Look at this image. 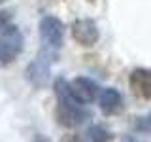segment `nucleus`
<instances>
[{
	"mask_svg": "<svg viewBox=\"0 0 151 142\" xmlns=\"http://www.w3.org/2000/svg\"><path fill=\"white\" fill-rule=\"evenodd\" d=\"M55 95H57V120L64 127H78L89 120V110L83 108V102L76 99L70 89V83L64 78L55 80Z\"/></svg>",
	"mask_w": 151,
	"mask_h": 142,
	"instance_id": "1",
	"label": "nucleus"
},
{
	"mask_svg": "<svg viewBox=\"0 0 151 142\" xmlns=\"http://www.w3.org/2000/svg\"><path fill=\"white\" fill-rule=\"evenodd\" d=\"M23 51V34L17 27L6 25L0 28V63L9 64Z\"/></svg>",
	"mask_w": 151,
	"mask_h": 142,
	"instance_id": "2",
	"label": "nucleus"
},
{
	"mask_svg": "<svg viewBox=\"0 0 151 142\" xmlns=\"http://www.w3.org/2000/svg\"><path fill=\"white\" fill-rule=\"evenodd\" d=\"M63 34H64V27L60 23V19L47 15L40 21V40L44 49L57 55L59 47L63 46Z\"/></svg>",
	"mask_w": 151,
	"mask_h": 142,
	"instance_id": "3",
	"label": "nucleus"
},
{
	"mask_svg": "<svg viewBox=\"0 0 151 142\" xmlns=\"http://www.w3.org/2000/svg\"><path fill=\"white\" fill-rule=\"evenodd\" d=\"M53 57H57V55L42 47L40 55H38L36 59L28 64L27 76H28V80H30L32 85H36V87H45V85H47V82H49L51 59H53Z\"/></svg>",
	"mask_w": 151,
	"mask_h": 142,
	"instance_id": "4",
	"label": "nucleus"
},
{
	"mask_svg": "<svg viewBox=\"0 0 151 142\" xmlns=\"http://www.w3.org/2000/svg\"><path fill=\"white\" fill-rule=\"evenodd\" d=\"M72 36L79 46L91 47L98 42L100 32H98V27L93 19H76L72 25Z\"/></svg>",
	"mask_w": 151,
	"mask_h": 142,
	"instance_id": "5",
	"label": "nucleus"
},
{
	"mask_svg": "<svg viewBox=\"0 0 151 142\" xmlns=\"http://www.w3.org/2000/svg\"><path fill=\"white\" fill-rule=\"evenodd\" d=\"M70 89L76 95L78 101H81L83 104L93 102L94 99L98 97V85L93 82V80L85 78V76H79V78H74L70 82Z\"/></svg>",
	"mask_w": 151,
	"mask_h": 142,
	"instance_id": "6",
	"label": "nucleus"
},
{
	"mask_svg": "<svg viewBox=\"0 0 151 142\" xmlns=\"http://www.w3.org/2000/svg\"><path fill=\"white\" fill-rule=\"evenodd\" d=\"M130 89L138 99H151V72L145 68H136L130 74Z\"/></svg>",
	"mask_w": 151,
	"mask_h": 142,
	"instance_id": "7",
	"label": "nucleus"
},
{
	"mask_svg": "<svg viewBox=\"0 0 151 142\" xmlns=\"http://www.w3.org/2000/svg\"><path fill=\"white\" fill-rule=\"evenodd\" d=\"M98 102H100V110L106 114V116H115V114H119L123 110V97H121V93L113 87L104 89L100 93Z\"/></svg>",
	"mask_w": 151,
	"mask_h": 142,
	"instance_id": "8",
	"label": "nucleus"
},
{
	"mask_svg": "<svg viewBox=\"0 0 151 142\" xmlns=\"http://www.w3.org/2000/svg\"><path fill=\"white\" fill-rule=\"evenodd\" d=\"M85 138H87V140H94V142H102V140H110L111 135L104 129V127L93 125V127H89V129L85 131Z\"/></svg>",
	"mask_w": 151,
	"mask_h": 142,
	"instance_id": "9",
	"label": "nucleus"
},
{
	"mask_svg": "<svg viewBox=\"0 0 151 142\" xmlns=\"http://www.w3.org/2000/svg\"><path fill=\"white\" fill-rule=\"evenodd\" d=\"M9 19H12V13H9V12H0V28L6 27L9 23Z\"/></svg>",
	"mask_w": 151,
	"mask_h": 142,
	"instance_id": "10",
	"label": "nucleus"
},
{
	"mask_svg": "<svg viewBox=\"0 0 151 142\" xmlns=\"http://www.w3.org/2000/svg\"><path fill=\"white\" fill-rule=\"evenodd\" d=\"M147 123H149V125H151V114H149V117H147Z\"/></svg>",
	"mask_w": 151,
	"mask_h": 142,
	"instance_id": "11",
	"label": "nucleus"
},
{
	"mask_svg": "<svg viewBox=\"0 0 151 142\" xmlns=\"http://www.w3.org/2000/svg\"><path fill=\"white\" fill-rule=\"evenodd\" d=\"M4 2H6V0H0V4H4Z\"/></svg>",
	"mask_w": 151,
	"mask_h": 142,
	"instance_id": "12",
	"label": "nucleus"
}]
</instances>
